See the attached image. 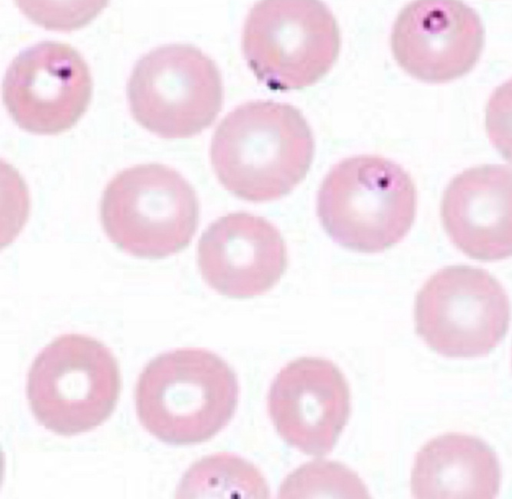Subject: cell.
<instances>
[{
	"instance_id": "cell-1",
	"label": "cell",
	"mask_w": 512,
	"mask_h": 499,
	"mask_svg": "<svg viewBox=\"0 0 512 499\" xmlns=\"http://www.w3.org/2000/svg\"><path fill=\"white\" fill-rule=\"evenodd\" d=\"M313 157L314 138L303 114L274 101L235 108L217 126L210 147L220 183L250 202L290 193L307 175Z\"/></svg>"
},
{
	"instance_id": "cell-2",
	"label": "cell",
	"mask_w": 512,
	"mask_h": 499,
	"mask_svg": "<svg viewBox=\"0 0 512 499\" xmlns=\"http://www.w3.org/2000/svg\"><path fill=\"white\" fill-rule=\"evenodd\" d=\"M238 382L231 367L202 348H181L157 356L138 378L140 423L173 445L208 441L233 417Z\"/></svg>"
},
{
	"instance_id": "cell-3",
	"label": "cell",
	"mask_w": 512,
	"mask_h": 499,
	"mask_svg": "<svg viewBox=\"0 0 512 499\" xmlns=\"http://www.w3.org/2000/svg\"><path fill=\"white\" fill-rule=\"evenodd\" d=\"M416 207L411 176L378 155L353 156L334 165L317 198V214L327 234L360 253L382 252L401 241Z\"/></svg>"
},
{
	"instance_id": "cell-4",
	"label": "cell",
	"mask_w": 512,
	"mask_h": 499,
	"mask_svg": "<svg viewBox=\"0 0 512 499\" xmlns=\"http://www.w3.org/2000/svg\"><path fill=\"white\" fill-rule=\"evenodd\" d=\"M121 390L117 360L109 348L83 334H64L35 358L27 398L36 419L63 436L90 431L116 407Z\"/></svg>"
},
{
	"instance_id": "cell-5",
	"label": "cell",
	"mask_w": 512,
	"mask_h": 499,
	"mask_svg": "<svg viewBox=\"0 0 512 499\" xmlns=\"http://www.w3.org/2000/svg\"><path fill=\"white\" fill-rule=\"evenodd\" d=\"M102 226L123 251L141 258H163L186 248L199 222L193 187L176 170L158 163L119 172L100 203Z\"/></svg>"
},
{
	"instance_id": "cell-6",
	"label": "cell",
	"mask_w": 512,
	"mask_h": 499,
	"mask_svg": "<svg viewBox=\"0 0 512 499\" xmlns=\"http://www.w3.org/2000/svg\"><path fill=\"white\" fill-rule=\"evenodd\" d=\"M340 31L321 0H259L242 32L245 59L272 90H298L322 79L336 62Z\"/></svg>"
},
{
	"instance_id": "cell-7",
	"label": "cell",
	"mask_w": 512,
	"mask_h": 499,
	"mask_svg": "<svg viewBox=\"0 0 512 499\" xmlns=\"http://www.w3.org/2000/svg\"><path fill=\"white\" fill-rule=\"evenodd\" d=\"M133 118L168 139L188 138L209 127L223 103L215 62L188 44L158 47L134 66L127 85Z\"/></svg>"
},
{
	"instance_id": "cell-8",
	"label": "cell",
	"mask_w": 512,
	"mask_h": 499,
	"mask_svg": "<svg viewBox=\"0 0 512 499\" xmlns=\"http://www.w3.org/2000/svg\"><path fill=\"white\" fill-rule=\"evenodd\" d=\"M414 319L417 334L437 353L478 357L488 354L506 334L510 302L486 270L448 266L417 293Z\"/></svg>"
},
{
	"instance_id": "cell-9",
	"label": "cell",
	"mask_w": 512,
	"mask_h": 499,
	"mask_svg": "<svg viewBox=\"0 0 512 499\" xmlns=\"http://www.w3.org/2000/svg\"><path fill=\"white\" fill-rule=\"evenodd\" d=\"M90 69L72 46L42 42L11 62L3 101L16 124L31 133L53 135L70 129L92 97Z\"/></svg>"
},
{
	"instance_id": "cell-10",
	"label": "cell",
	"mask_w": 512,
	"mask_h": 499,
	"mask_svg": "<svg viewBox=\"0 0 512 499\" xmlns=\"http://www.w3.org/2000/svg\"><path fill=\"white\" fill-rule=\"evenodd\" d=\"M484 40L479 15L462 0H412L394 22L391 50L410 76L438 84L469 73Z\"/></svg>"
},
{
	"instance_id": "cell-11",
	"label": "cell",
	"mask_w": 512,
	"mask_h": 499,
	"mask_svg": "<svg viewBox=\"0 0 512 499\" xmlns=\"http://www.w3.org/2000/svg\"><path fill=\"white\" fill-rule=\"evenodd\" d=\"M350 390L331 361L302 357L276 375L268 395L271 420L284 441L323 456L336 444L350 415Z\"/></svg>"
},
{
	"instance_id": "cell-12",
	"label": "cell",
	"mask_w": 512,
	"mask_h": 499,
	"mask_svg": "<svg viewBox=\"0 0 512 499\" xmlns=\"http://www.w3.org/2000/svg\"><path fill=\"white\" fill-rule=\"evenodd\" d=\"M197 260L205 282L230 298L271 290L288 264L285 242L266 219L236 212L220 217L202 234Z\"/></svg>"
},
{
	"instance_id": "cell-13",
	"label": "cell",
	"mask_w": 512,
	"mask_h": 499,
	"mask_svg": "<svg viewBox=\"0 0 512 499\" xmlns=\"http://www.w3.org/2000/svg\"><path fill=\"white\" fill-rule=\"evenodd\" d=\"M451 242L468 257H512V169L485 164L466 169L446 187L440 207Z\"/></svg>"
},
{
	"instance_id": "cell-14",
	"label": "cell",
	"mask_w": 512,
	"mask_h": 499,
	"mask_svg": "<svg viewBox=\"0 0 512 499\" xmlns=\"http://www.w3.org/2000/svg\"><path fill=\"white\" fill-rule=\"evenodd\" d=\"M501 470L495 453L476 437L449 433L425 444L411 474L416 498H494Z\"/></svg>"
},
{
	"instance_id": "cell-15",
	"label": "cell",
	"mask_w": 512,
	"mask_h": 499,
	"mask_svg": "<svg viewBox=\"0 0 512 499\" xmlns=\"http://www.w3.org/2000/svg\"><path fill=\"white\" fill-rule=\"evenodd\" d=\"M281 497L315 496L364 498L361 480L347 467L334 462H312L289 475L281 487Z\"/></svg>"
},
{
	"instance_id": "cell-16",
	"label": "cell",
	"mask_w": 512,
	"mask_h": 499,
	"mask_svg": "<svg viewBox=\"0 0 512 499\" xmlns=\"http://www.w3.org/2000/svg\"><path fill=\"white\" fill-rule=\"evenodd\" d=\"M194 470L203 474L202 491L209 494L240 497L267 498L268 486L261 473L245 460L220 454L204 459Z\"/></svg>"
},
{
	"instance_id": "cell-17",
	"label": "cell",
	"mask_w": 512,
	"mask_h": 499,
	"mask_svg": "<svg viewBox=\"0 0 512 499\" xmlns=\"http://www.w3.org/2000/svg\"><path fill=\"white\" fill-rule=\"evenodd\" d=\"M33 23L47 30L70 32L88 25L109 0H14Z\"/></svg>"
},
{
	"instance_id": "cell-18",
	"label": "cell",
	"mask_w": 512,
	"mask_h": 499,
	"mask_svg": "<svg viewBox=\"0 0 512 499\" xmlns=\"http://www.w3.org/2000/svg\"><path fill=\"white\" fill-rule=\"evenodd\" d=\"M485 126L492 145L512 164V79L491 94L486 106Z\"/></svg>"
}]
</instances>
